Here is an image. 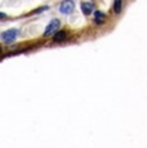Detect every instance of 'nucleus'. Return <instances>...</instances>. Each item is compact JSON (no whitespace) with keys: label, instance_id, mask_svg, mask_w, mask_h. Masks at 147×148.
<instances>
[{"label":"nucleus","instance_id":"20e7f679","mask_svg":"<svg viewBox=\"0 0 147 148\" xmlns=\"http://www.w3.org/2000/svg\"><path fill=\"white\" fill-rule=\"evenodd\" d=\"M93 10V4L92 3H83L81 4V12H83L85 16H89Z\"/></svg>","mask_w":147,"mask_h":148},{"label":"nucleus","instance_id":"f03ea898","mask_svg":"<svg viewBox=\"0 0 147 148\" xmlns=\"http://www.w3.org/2000/svg\"><path fill=\"white\" fill-rule=\"evenodd\" d=\"M74 1L72 0H65V1L61 3V7H59V10L61 13H65V14H69L74 10Z\"/></svg>","mask_w":147,"mask_h":148},{"label":"nucleus","instance_id":"f257e3e1","mask_svg":"<svg viewBox=\"0 0 147 148\" xmlns=\"http://www.w3.org/2000/svg\"><path fill=\"white\" fill-rule=\"evenodd\" d=\"M17 34H18V30L16 28H12V30H7L1 34V41L3 42H12L16 40Z\"/></svg>","mask_w":147,"mask_h":148},{"label":"nucleus","instance_id":"7ed1b4c3","mask_svg":"<svg viewBox=\"0 0 147 148\" xmlns=\"http://www.w3.org/2000/svg\"><path fill=\"white\" fill-rule=\"evenodd\" d=\"M58 27H59V21L58 19H52V22H49V25H48L47 28H45L44 35L45 36L52 35V34H54L56 31L58 30Z\"/></svg>","mask_w":147,"mask_h":148},{"label":"nucleus","instance_id":"39448f33","mask_svg":"<svg viewBox=\"0 0 147 148\" xmlns=\"http://www.w3.org/2000/svg\"><path fill=\"white\" fill-rule=\"evenodd\" d=\"M103 21H104V14L101 12V10H97V12L94 13V22L97 25H101Z\"/></svg>","mask_w":147,"mask_h":148},{"label":"nucleus","instance_id":"423d86ee","mask_svg":"<svg viewBox=\"0 0 147 148\" xmlns=\"http://www.w3.org/2000/svg\"><path fill=\"white\" fill-rule=\"evenodd\" d=\"M66 35L67 34L65 32V31H59V32L56 34L53 39H54V41H63L65 39H66Z\"/></svg>","mask_w":147,"mask_h":148},{"label":"nucleus","instance_id":"0eeeda50","mask_svg":"<svg viewBox=\"0 0 147 148\" xmlns=\"http://www.w3.org/2000/svg\"><path fill=\"white\" fill-rule=\"evenodd\" d=\"M114 10H115V13H120V10H121V0H115Z\"/></svg>","mask_w":147,"mask_h":148}]
</instances>
